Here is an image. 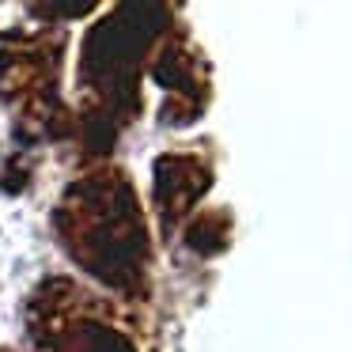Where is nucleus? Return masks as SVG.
<instances>
[{"label":"nucleus","mask_w":352,"mask_h":352,"mask_svg":"<svg viewBox=\"0 0 352 352\" xmlns=\"http://www.w3.org/2000/svg\"><path fill=\"white\" fill-rule=\"evenodd\" d=\"M61 239L80 265L114 288H133L144 269V223L129 182L99 175L69 190L61 212Z\"/></svg>","instance_id":"1"},{"label":"nucleus","mask_w":352,"mask_h":352,"mask_svg":"<svg viewBox=\"0 0 352 352\" xmlns=\"http://www.w3.org/2000/svg\"><path fill=\"white\" fill-rule=\"evenodd\" d=\"M167 16L155 4H133V8H118L107 23L91 31L84 46V84L99 87V95L114 107H137V91H133V76H137V57L144 54V42L160 31Z\"/></svg>","instance_id":"2"},{"label":"nucleus","mask_w":352,"mask_h":352,"mask_svg":"<svg viewBox=\"0 0 352 352\" xmlns=\"http://www.w3.org/2000/svg\"><path fill=\"white\" fill-rule=\"evenodd\" d=\"M205 186H208V175L197 160L167 155V160L155 163V205H160L163 223L170 228V223L193 205V197H197Z\"/></svg>","instance_id":"3"},{"label":"nucleus","mask_w":352,"mask_h":352,"mask_svg":"<svg viewBox=\"0 0 352 352\" xmlns=\"http://www.w3.org/2000/svg\"><path fill=\"white\" fill-rule=\"evenodd\" d=\"M72 344H76V352H133V344L125 341L118 329L99 326V322H87V326H80L76 337H72Z\"/></svg>","instance_id":"4"}]
</instances>
